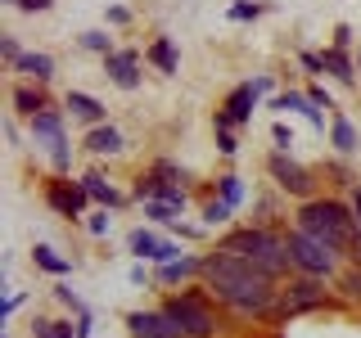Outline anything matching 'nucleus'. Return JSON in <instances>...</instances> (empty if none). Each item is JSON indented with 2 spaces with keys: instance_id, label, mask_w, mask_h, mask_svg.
Returning <instances> with one entry per match:
<instances>
[{
  "instance_id": "f257e3e1",
  "label": "nucleus",
  "mask_w": 361,
  "mask_h": 338,
  "mask_svg": "<svg viewBox=\"0 0 361 338\" xmlns=\"http://www.w3.org/2000/svg\"><path fill=\"white\" fill-rule=\"evenodd\" d=\"M203 275H208V289L240 315H271L280 302V289L271 284L267 270H257L248 257H235L226 248L203 262Z\"/></svg>"
},
{
  "instance_id": "f03ea898",
  "label": "nucleus",
  "mask_w": 361,
  "mask_h": 338,
  "mask_svg": "<svg viewBox=\"0 0 361 338\" xmlns=\"http://www.w3.org/2000/svg\"><path fill=\"white\" fill-rule=\"evenodd\" d=\"M298 230H307L321 244H330L334 253H343V248L357 244V212H348L334 199H307L298 212Z\"/></svg>"
},
{
  "instance_id": "7ed1b4c3",
  "label": "nucleus",
  "mask_w": 361,
  "mask_h": 338,
  "mask_svg": "<svg viewBox=\"0 0 361 338\" xmlns=\"http://www.w3.org/2000/svg\"><path fill=\"white\" fill-rule=\"evenodd\" d=\"M226 253H235V257H248L257 270H267L271 280L276 275H285V270L293 266V257H289V244L285 239H276L271 230H235V234H226Z\"/></svg>"
},
{
  "instance_id": "20e7f679",
  "label": "nucleus",
  "mask_w": 361,
  "mask_h": 338,
  "mask_svg": "<svg viewBox=\"0 0 361 338\" xmlns=\"http://www.w3.org/2000/svg\"><path fill=\"white\" fill-rule=\"evenodd\" d=\"M285 244H289V257H293V266H298L302 275H316V280L334 275V266H338V253H334L330 244H321L316 234H307V230H293Z\"/></svg>"
},
{
  "instance_id": "39448f33",
  "label": "nucleus",
  "mask_w": 361,
  "mask_h": 338,
  "mask_svg": "<svg viewBox=\"0 0 361 338\" xmlns=\"http://www.w3.org/2000/svg\"><path fill=\"white\" fill-rule=\"evenodd\" d=\"M163 311L180 325V334H185V338H212V334H217V315L203 307L195 293H180V298H172Z\"/></svg>"
},
{
  "instance_id": "423d86ee",
  "label": "nucleus",
  "mask_w": 361,
  "mask_h": 338,
  "mask_svg": "<svg viewBox=\"0 0 361 338\" xmlns=\"http://www.w3.org/2000/svg\"><path fill=\"white\" fill-rule=\"evenodd\" d=\"M32 135H37V140L45 144V149H50V163L59 167H68V140H63V118L54 108H41L37 118H32Z\"/></svg>"
},
{
  "instance_id": "0eeeda50",
  "label": "nucleus",
  "mask_w": 361,
  "mask_h": 338,
  "mask_svg": "<svg viewBox=\"0 0 361 338\" xmlns=\"http://www.w3.org/2000/svg\"><path fill=\"white\" fill-rule=\"evenodd\" d=\"M271 82L267 77H257V82H244V86H235L231 90V99H226V108L217 113V131L221 127H235V122H248L253 118V104H257V95H262Z\"/></svg>"
},
{
  "instance_id": "6e6552de",
  "label": "nucleus",
  "mask_w": 361,
  "mask_h": 338,
  "mask_svg": "<svg viewBox=\"0 0 361 338\" xmlns=\"http://www.w3.org/2000/svg\"><path fill=\"white\" fill-rule=\"evenodd\" d=\"M312 307H325V289H321V280L307 275V280H293V284L280 293V302H276V311L280 315H293V311H312Z\"/></svg>"
},
{
  "instance_id": "1a4fd4ad",
  "label": "nucleus",
  "mask_w": 361,
  "mask_h": 338,
  "mask_svg": "<svg viewBox=\"0 0 361 338\" xmlns=\"http://www.w3.org/2000/svg\"><path fill=\"white\" fill-rule=\"evenodd\" d=\"M267 172L276 176V185H280V189H289V194H298V199H307V194H312V176H307V167H298L285 149L271 154Z\"/></svg>"
},
{
  "instance_id": "9d476101",
  "label": "nucleus",
  "mask_w": 361,
  "mask_h": 338,
  "mask_svg": "<svg viewBox=\"0 0 361 338\" xmlns=\"http://www.w3.org/2000/svg\"><path fill=\"white\" fill-rule=\"evenodd\" d=\"M127 330L135 338H185V334H180V325L167 311H131L127 315Z\"/></svg>"
},
{
  "instance_id": "9b49d317",
  "label": "nucleus",
  "mask_w": 361,
  "mask_h": 338,
  "mask_svg": "<svg viewBox=\"0 0 361 338\" xmlns=\"http://www.w3.org/2000/svg\"><path fill=\"white\" fill-rule=\"evenodd\" d=\"M45 199H50V208L59 212V217H82L86 208V185H73V180H50L45 185Z\"/></svg>"
},
{
  "instance_id": "f8f14e48",
  "label": "nucleus",
  "mask_w": 361,
  "mask_h": 338,
  "mask_svg": "<svg viewBox=\"0 0 361 338\" xmlns=\"http://www.w3.org/2000/svg\"><path fill=\"white\" fill-rule=\"evenodd\" d=\"M135 63H140V54H135V50L104 54V68H109V77H113V82H118L122 90H135V86H140V73H135Z\"/></svg>"
},
{
  "instance_id": "ddd939ff",
  "label": "nucleus",
  "mask_w": 361,
  "mask_h": 338,
  "mask_svg": "<svg viewBox=\"0 0 361 338\" xmlns=\"http://www.w3.org/2000/svg\"><path fill=\"white\" fill-rule=\"evenodd\" d=\"M131 253H135V257H149V262H176L180 248H176V244L154 239L149 230H131Z\"/></svg>"
},
{
  "instance_id": "4468645a",
  "label": "nucleus",
  "mask_w": 361,
  "mask_h": 338,
  "mask_svg": "<svg viewBox=\"0 0 361 338\" xmlns=\"http://www.w3.org/2000/svg\"><path fill=\"white\" fill-rule=\"evenodd\" d=\"M271 108H280V113H302V118L312 122L316 131H325V118H321V104H312V95H293V90H285V95H276L271 99Z\"/></svg>"
},
{
  "instance_id": "2eb2a0df",
  "label": "nucleus",
  "mask_w": 361,
  "mask_h": 338,
  "mask_svg": "<svg viewBox=\"0 0 361 338\" xmlns=\"http://www.w3.org/2000/svg\"><path fill=\"white\" fill-rule=\"evenodd\" d=\"M68 108H73V118H82V122H99V118H104V104L90 99V95H82V90H68Z\"/></svg>"
},
{
  "instance_id": "dca6fc26",
  "label": "nucleus",
  "mask_w": 361,
  "mask_h": 338,
  "mask_svg": "<svg viewBox=\"0 0 361 338\" xmlns=\"http://www.w3.org/2000/svg\"><path fill=\"white\" fill-rule=\"evenodd\" d=\"M321 63H325V73H334V77H338L343 86H353V82H357V73H353V59H348V54L338 50V45H334V50H325V54H321Z\"/></svg>"
},
{
  "instance_id": "f3484780",
  "label": "nucleus",
  "mask_w": 361,
  "mask_h": 338,
  "mask_svg": "<svg viewBox=\"0 0 361 338\" xmlns=\"http://www.w3.org/2000/svg\"><path fill=\"white\" fill-rule=\"evenodd\" d=\"M14 68H18V73H27L32 82H50V77H54V59H50V54H23Z\"/></svg>"
},
{
  "instance_id": "a211bd4d",
  "label": "nucleus",
  "mask_w": 361,
  "mask_h": 338,
  "mask_svg": "<svg viewBox=\"0 0 361 338\" xmlns=\"http://www.w3.org/2000/svg\"><path fill=\"white\" fill-rule=\"evenodd\" d=\"M82 185H86V194L95 199V203H104V208H118V203H122V194H118V189H113L109 180L99 176V172H90V176L82 180Z\"/></svg>"
},
{
  "instance_id": "6ab92c4d",
  "label": "nucleus",
  "mask_w": 361,
  "mask_h": 338,
  "mask_svg": "<svg viewBox=\"0 0 361 338\" xmlns=\"http://www.w3.org/2000/svg\"><path fill=\"white\" fill-rule=\"evenodd\" d=\"M86 149L90 154H118L122 149V135L113 131V127H95V131L86 135Z\"/></svg>"
},
{
  "instance_id": "aec40b11",
  "label": "nucleus",
  "mask_w": 361,
  "mask_h": 338,
  "mask_svg": "<svg viewBox=\"0 0 361 338\" xmlns=\"http://www.w3.org/2000/svg\"><path fill=\"white\" fill-rule=\"evenodd\" d=\"M195 270H203V262H195V257H176V262H163V270H158V280H163V284H176V280L195 275Z\"/></svg>"
},
{
  "instance_id": "412c9836",
  "label": "nucleus",
  "mask_w": 361,
  "mask_h": 338,
  "mask_svg": "<svg viewBox=\"0 0 361 338\" xmlns=\"http://www.w3.org/2000/svg\"><path fill=\"white\" fill-rule=\"evenodd\" d=\"M180 203H167V199H145V217H154V221H163V225H176L180 217Z\"/></svg>"
},
{
  "instance_id": "4be33fe9",
  "label": "nucleus",
  "mask_w": 361,
  "mask_h": 338,
  "mask_svg": "<svg viewBox=\"0 0 361 338\" xmlns=\"http://www.w3.org/2000/svg\"><path fill=\"white\" fill-rule=\"evenodd\" d=\"M32 257H37V266L50 270V275H68V270H73V262H68V257H59L54 248H45V244H37V253H32Z\"/></svg>"
},
{
  "instance_id": "5701e85b",
  "label": "nucleus",
  "mask_w": 361,
  "mask_h": 338,
  "mask_svg": "<svg viewBox=\"0 0 361 338\" xmlns=\"http://www.w3.org/2000/svg\"><path fill=\"white\" fill-rule=\"evenodd\" d=\"M149 59L163 68V73H176V50H172V41H167V37H158L149 45Z\"/></svg>"
},
{
  "instance_id": "b1692460",
  "label": "nucleus",
  "mask_w": 361,
  "mask_h": 338,
  "mask_svg": "<svg viewBox=\"0 0 361 338\" xmlns=\"http://www.w3.org/2000/svg\"><path fill=\"white\" fill-rule=\"evenodd\" d=\"M14 104H18V113L37 118V113L45 108V95H41V90H27V86H18V90H14Z\"/></svg>"
},
{
  "instance_id": "393cba45",
  "label": "nucleus",
  "mask_w": 361,
  "mask_h": 338,
  "mask_svg": "<svg viewBox=\"0 0 361 338\" xmlns=\"http://www.w3.org/2000/svg\"><path fill=\"white\" fill-rule=\"evenodd\" d=\"M334 149L338 154H353L357 149V131H353V122H348V118H334Z\"/></svg>"
},
{
  "instance_id": "a878e982",
  "label": "nucleus",
  "mask_w": 361,
  "mask_h": 338,
  "mask_svg": "<svg viewBox=\"0 0 361 338\" xmlns=\"http://www.w3.org/2000/svg\"><path fill=\"white\" fill-rule=\"evenodd\" d=\"M32 334L37 338H73V330L59 325V320H32Z\"/></svg>"
},
{
  "instance_id": "bb28decb",
  "label": "nucleus",
  "mask_w": 361,
  "mask_h": 338,
  "mask_svg": "<svg viewBox=\"0 0 361 338\" xmlns=\"http://www.w3.org/2000/svg\"><path fill=\"white\" fill-rule=\"evenodd\" d=\"M338 289H343L348 302H361V270H343V275H338Z\"/></svg>"
},
{
  "instance_id": "cd10ccee",
  "label": "nucleus",
  "mask_w": 361,
  "mask_h": 338,
  "mask_svg": "<svg viewBox=\"0 0 361 338\" xmlns=\"http://www.w3.org/2000/svg\"><path fill=\"white\" fill-rule=\"evenodd\" d=\"M221 199L231 203V208L244 199V185H240V176H221Z\"/></svg>"
},
{
  "instance_id": "c85d7f7f",
  "label": "nucleus",
  "mask_w": 361,
  "mask_h": 338,
  "mask_svg": "<svg viewBox=\"0 0 361 338\" xmlns=\"http://www.w3.org/2000/svg\"><path fill=\"white\" fill-rule=\"evenodd\" d=\"M203 217H208L212 225H217V221H226V217H231V203H226V199H212L208 208H203Z\"/></svg>"
},
{
  "instance_id": "c756f323",
  "label": "nucleus",
  "mask_w": 361,
  "mask_h": 338,
  "mask_svg": "<svg viewBox=\"0 0 361 338\" xmlns=\"http://www.w3.org/2000/svg\"><path fill=\"white\" fill-rule=\"evenodd\" d=\"M82 45H86V50H99V54H113V50H109V37H104V32H86V37H82Z\"/></svg>"
},
{
  "instance_id": "7c9ffc66",
  "label": "nucleus",
  "mask_w": 361,
  "mask_h": 338,
  "mask_svg": "<svg viewBox=\"0 0 361 338\" xmlns=\"http://www.w3.org/2000/svg\"><path fill=\"white\" fill-rule=\"evenodd\" d=\"M0 54H5L9 63H18V59H23V50H18V41H14V37H0Z\"/></svg>"
},
{
  "instance_id": "2f4dec72",
  "label": "nucleus",
  "mask_w": 361,
  "mask_h": 338,
  "mask_svg": "<svg viewBox=\"0 0 361 338\" xmlns=\"http://www.w3.org/2000/svg\"><path fill=\"white\" fill-rule=\"evenodd\" d=\"M217 149H221V154H235V149H240V140L231 135V127H221V131H217Z\"/></svg>"
},
{
  "instance_id": "473e14b6",
  "label": "nucleus",
  "mask_w": 361,
  "mask_h": 338,
  "mask_svg": "<svg viewBox=\"0 0 361 338\" xmlns=\"http://www.w3.org/2000/svg\"><path fill=\"white\" fill-rule=\"evenodd\" d=\"M271 135H276V144H280V149L289 154V144H293V131L285 127V122H276V131H271Z\"/></svg>"
},
{
  "instance_id": "72a5a7b5",
  "label": "nucleus",
  "mask_w": 361,
  "mask_h": 338,
  "mask_svg": "<svg viewBox=\"0 0 361 338\" xmlns=\"http://www.w3.org/2000/svg\"><path fill=\"white\" fill-rule=\"evenodd\" d=\"M257 14H262V5H235L231 9V18H257Z\"/></svg>"
},
{
  "instance_id": "f704fd0d",
  "label": "nucleus",
  "mask_w": 361,
  "mask_h": 338,
  "mask_svg": "<svg viewBox=\"0 0 361 338\" xmlns=\"http://www.w3.org/2000/svg\"><path fill=\"white\" fill-rule=\"evenodd\" d=\"M54 0H18V9H27V14H41V9H50Z\"/></svg>"
},
{
  "instance_id": "c9c22d12",
  "label": "nucleus",
  "mask_w": 361,
  "mask_h": 338,
  "mask_svg": "<svg viewBox=\"0 0 361 338\" xmlns=\"http://www.w3.org/2000/svg\"><path fill=\"white\" fill-rule=\"evenodd\" d=\"M334 45H338V50H348V45H353V27H338L334 32Z\"/></svg>"
},
{
  "instance_id": "e433bc0d",
  "label": "nucleus",
  "mask_w": 361,
  "mask_h": 338,
  "mask_svg": "<svg viewBox=\"0 0 361 338\" xmlns=\"http://www.w3.org/2000/svg\"><path fill=\"white\" fill-rule=\"evenodd\" d=\"M302 68H307V73H325V63H321V54H302Z\"/></svg>"
},
{
  "instance_id": "4c0bfd02",
  "label": "nucleus",
  "mask_w": 361,
  "mask_h": 338,
  "mask_svg": "<svg viewBox=\"0 0 361 338\" xmlns=\"http://www.w3.org/2000/svg\"><path fill=\"white\" fill-rule=\"evenodd\" d=\"M90 234H109V217H90Z\"/></svg>"
},
{
  "instance_id": "58836bf2",
  "label": "nucleus",
  "mask_w": 361,
  "mask_h": 338,
  "mask_svg": "<svg viewBox=\"0 0 361 338\" xmlns=\"http://www.w3.org/2000/svg\"><path fill=\"white\" fill-rule=\"evenodd\" d=\"M357 248H361V225H357Z\"/></svg>"
},
{
  "instance_id": "ea45409f",
  "label": "nucleus",
  "mask_w": 361,
  "mask_h": 338,
  "mask_svg": "<svg viewBox=\"0 0 361 338\" xmlns=\"http://www.w3.org/2000/svg\"><path fill=\"white\" fill-rule=\"evenodd\" d=\"M5 5H18V0H5Z\"/></svg>"
}]
</instances>
